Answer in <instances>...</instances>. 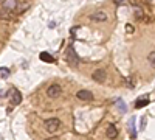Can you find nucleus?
Listing matches in <instances>:
<instances>
[{
  "instance_id": "3",
  "label": "nucleus",
  "mask_w": 155,
  "mask_h": 140,
  "mask_svg": "<svg viewBox=\"0 0 155 140\" xmlns=\"http://www.w3.org/2000/svg\"><path fill=\"white\" fill-rule=\"evenodd\" d=\"M47 94H48L50 98H58V97L62 94V87H61L59 84H51V86L48 87Z\"/></svg>"
},
{
  "instance_id": "13",
  "label": "nucleus",
  "mask_w": 155,
  "mask_h": 140,
  "mask_svg": "<svg viewBox=\"0 0 155 140\" xmlns=\"http://www.w3.org/2000/svg\"><path fill=\"white\" fill-rule=\"evenodd\" d=\"M129 131H130V135H132V137L137 135V132H135V118H134V117L129 120Z\"/></svg>"
},
{
  "instance_id": "12",
  "label": "nucleus",
  "mask_w": 155,
  "mask_h": 140,
  "mask_svg": "<svg viewBox=\"0 0 155 140\" xmlns=\"http://www.w3.org/2000/svg\"><path fill=\"white\" fill-rule=\"evenodd\" d=\"M39 58H41V61H44V62H54V58L51 56L50 53H47V52H42Z\"/></svg>"
},
{
  "instance_id": "18",
  "label": "nucleus",
  "mask_w": 155,
  "mask_h": 140,
  "mask_svg": "<svg viewBox=\"0 0 155 140\" xmlns=\"http://www.w3.org/2000/svg\"><path fill=\"white\" fill-rule=\"evenodd\" d=\"M50 140H59V138H58V137H51Z\"/></svg>"
},
{
  "instance_id": "1",
  "label": "nucleus",
  "mask_w": 155,
  "mask_h": 140,
  "mask_svg": "<svg viewBox=\"0 0 155 140\" xmlns=\"http://www.w3.org/2000/svg\"><path fill=\"white\" fill-rule=\"evenodd\" d=\"M44 126H45V129H47L48 132H54V131L59 129L61 120H59V118H48V120H45Z\"/></svg>"
},
{
  "instance_id": "9",
  "label": "nucleus",
  "mask_w": 155,
  "mask_h": 140,
  "mask_svg": "<svg viewBox=\"0 0 155 140\" xmlns=\"http://www.w3.org/2000/svg\"><path fill=\"white\" fill-rule=\"evenodd\" d=\"M134 6V12H135V19H138V20H141V19H143L144 17V11H143V8H141L140 5H137V3H134L132 5Z\"/></svg>"
},
{
  "instance_id": "6",
  "label": "nucleus",
  "mask_w": 155,
  "mask_h": 140,
  "mask_svg": "<svg viewBox=\"0 0 155 140\" xmlns=\"http://www.w3.org/2000/svg\"><path fill=\"white\" fill-rule=\"evenodd\" d=\"M76 97L79 98V100H84V101H92L93 100V94L90 92V90H79L76 94Z\"/></svg>"
},
{
  "instance_id": "5",
  "label": "nucleus",
  "mask_w": 155,
  "mask_h": 140,
  "mask_svg": "<svg viewBox=\"0 0 155 140\" xmlns=\"http://www.w3.org/2000/svg\"><path fill=\"white\" fill-rule=\"evenodd\" d=\"M20 101H22V94L17 89H12L11 90V103L14 106H17V104H20Z\"/></svg>"
},
{
  "instance_id": "7",
  "label": "nucleus",
  "mask_w": 155,
  "mask_h": 140,
  "mask_svg": "<svg viewBox=\"0 0 155 140\" xmlns=\"http://www.w3.org/2000/svg\"><path fill=\"white\" fill-rule=\"evenodd\" d=\"M106 135H107V138H116L118 137V129H116L115 125H109V128L106 131Z\"/></svg>"
},
{
  "instance_id": "17",
  "label": "nucleus",
  "mask_w": 155,
  "mask_h": 140,
  "mask_svg": "<svg viewBox=\"0 0 155 140\" xmlns=\"http://www.w3.org/2000/svg\"><path fill=\"white\" fill-rule=\"evenodd\" d=\"M146 128V117L141 118V129H144Z\"/></svg>"
},
{
  "instance_id": "15",
  "label": "nucleus",
  "mask_w": 155,
  "mask_h": 140,
  "mask_svg": "<svg viewBox=\"0 0 155 140\" xmlns=\"http://www.w3.org/2000/svg\"><path fill=\"white\" fill-rule=\"evenodd\" d=\"M147 61H149V64L155 69V52H150L149 56H147Z\"/></svg>"
},
{
  "instance_id": "16",
  "label": "nucleus",
  "mask_w": 155,
  "mask_h": 140,
  "mask_svg": "<svg viewBox=\"0 0 155 140\" xmlns=\"http://www.w3.org/2000/svg\"><path fill=\"white\" fill-rule=\"evenodd\" d=\"M126 30H127V33H134V27H132L130 23H127V25H126Z\"/></svg>"
},
{
  "instance_id": "2",
  "label": "nucleus",
  "mask_w": 155,
  "mask_h": 140,
  "mask_svg": "<svg viewBox=\"0 0 155 140\" xmlns=\"http://www.w3.org/2000/svg\"><path fill=\"white\" fill-rule=\"evenodd\" d=\"M67 61L70 62L71 66H78V64H79V58H78V55L74 53V50H73L71 45L67 48Z\"/></svg>"
},
{
  "instance_id": "8",
  "label": "nucleus",
  "mask_w": 155,
  "mask_h": 140,
  "mask_svg": "<svg viewBox=\"0 0 155 140\" xmlns=\"http://www.w3.org/2000/svg\"><path fill=\"white\" fill-rule=\"evenodd\" d=\"M93 80L96 83H104L106 81V72L104 70H96L93 72Z\"/></svg>"
},
{
  "instance_id": "14",
  "label": "nucleus",
  "mask_w": 155,
  "mask_h": 140,
  "mask_svg": "<svg viewBox=\"0 0 155 140\" xmlns=\"http://www.w3.org/2000/svg\"><path fill=\"white\" fill-rule=\"evenodd\" d=\"M8 76H9V69L0 67V78H8Z\"/></svg>"
},
{
  "instance_id": "10",
  "label": "nucleus",
  "mask_w": 155,
  "mask_h": 140,
  "mask_svg": "<svg viewBox=\"0 0 155 140\" xmlns=\"http://www.w3.org/2000/svg\"><path fill=\"white\" fill-rule=\"evenodd\" d=\"M90 17H92L93 20H101V22H104V20L107 19V16H106L104 11H96V12H93Z\"/></svg>"
},
{
  "instance_id": "4",
  "label": "nucleus",
  "mask_w": 155,
  "mask_h": 140,
  "mask_svg": "<svg viewBox=\"0 0 155 140\" xmlns=\"http://www.w3.org/2000/svg\"><path fill=\"white\" fill-rule=\"evenodd\" d=\"M149 101H150L149 95H141V97H140V98H137V101H135V108H137V109L144 108V106H147V104H149Z\"/></svg>"
},
{
  "instance_id": "11",
  "label": "nucleus",
  "mask_w": 155,
  "mask_h": 140,
  "mask_svg": "<svg viewBox=\"0 0 155 140\" xmlns=\"http://www.w3.org/2000/svg\"><path fill=\"white\" fill-rule=\"evenodd\" d=\"M115 106H116V108H118V111H120L121 114H124V112H127V106H126V103H124V101H123L121 98H118V100H116V101H115Z\"/></svg>"
}]
</instances>
